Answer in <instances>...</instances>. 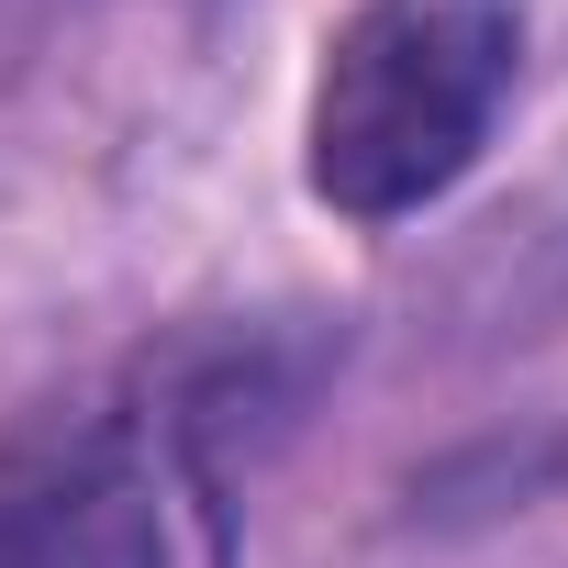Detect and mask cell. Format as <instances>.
<instances>
[{"label":"cell","instance_id":"6da1fadb","mask_svg":"<svg viewBox=\"0 0 568 568\" xmlns=\"http://www.w3.org/2000/svg\"><path fill=\"white\" fill-rule=\"evenodd\" d=\"M302 346L201 335L0 435V568H190L223 524L234 435L302 402Z\"/></svg>","mask_w":568,"mask_h":568},{"label":"cell","instance_id":"7a4b0ae2","mask_svg":"<svg viewBox=\"0 0 568 568\" xmlns=\"http://www.w3.org/2000/svg\"><path fill=\"white\" fill-rule=\"evenodd\" d=\"M524 0H357L302 101V190L368 234L435 212L490 156L524 90Z\"/></svg>","mask_w":568,"mask_h":568}]
</instances>
